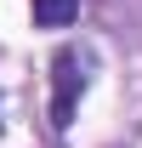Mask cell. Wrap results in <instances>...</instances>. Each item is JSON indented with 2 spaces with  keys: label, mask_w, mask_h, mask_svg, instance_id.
Wrapping results in <instances>:
<instances>
[{
  "label": "cell",
  "mask_w": 142,
  "mask_h": 148,
  "mask_svg": "<svg viewBox=\"0 0 142 148\" xmlns=\"http://www.w3.org/2000/svg\"><path fill=\"white\" fill-rule=\"evenodd\" d=\"M29 12H34V29H68L80 17V0H29Z\"/></svg>",
  "instance_id": "cell-2"
},
{
  "label": "cell",
  "mask_w": 142,
  "mask_h": 148,
  "mask_svg": "<svg viewBox=\"0 0 142 148\" xmlns=\"http://www.w3.org/2000/svg\"><path fill=\"white\" fill-rule=\"evenodd\" d=\"M85 86H91L85 57L74 51V46H57V57H51V125H57V131H68V125H74Z\"/></svg>",
  "instance_id": "cell-1"
}]
</instances>
